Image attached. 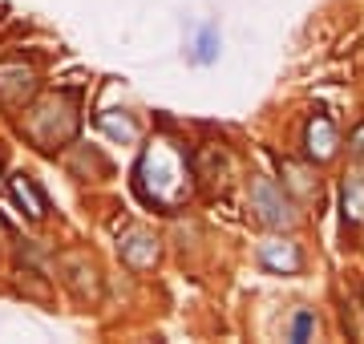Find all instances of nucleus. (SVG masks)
I'll return each instance as SVG.
<instances>
[{
  "label": "nucleus",
  "instance_id": "f257e3e1",
  "mask_svg": "<svg viewBox=\"0 0 364 344\" xmlns=\"http://www.w3.org/2000/svg\"><path fill=\"white\" fill-rule=\"evenodd\" d=\"M134 186H138L142 203H150L158 211H178L195 195V166L178 142L154 138L134 166Z\"/></svg>",
  "mask_w": 364,
  "mask_h": 344
},
{
  "label": "nucleus",
  "instance_id": "f03ea898",
  "mask_svg": "<svg viewBox=\"0 0 364 344\" xmlns=\"http://www.w3.org/2000/svg\"><path fill=\"white\" fill-rule=\"evenodd\" d=\"M21 130L37 150H61L77 138V106L69 93H49L21 118Z\"/></svg>",
  "mask_w": 364,
  "mask_h": 344
},
{
  "label": "nucleus",
  "instance_id": "7ed1b4c3",
  "mask_svg": "<svg viewBox=\"0 0 364 344\" xmlns=\"http://www.w3.org/2000/svg\"><path fill=\"white\" fill-rule=\"evenodd\" d=\"M247 199H251V211H255V219H259L263 227H275V231L287 227V231H291V227L299 223L296 199H291L275 178H267V174H255V178H251Z\"/></svg>",
  "mask_w": 364,
  "mask_h": 344
},
{
  "label": "nucleus",
  "instance_id": "20e7f679",
  "mask_svg": "<svg viewBox=\"0 0 364 344\" xmlns=\"http://www.w3.org/2000/svg\"><path fill=\"white\" fill-rule=\"evenodd\" d=\"M37 93V73L25 61H0V106L25 109Z\"/></svg>",
  "mask_w": 364,
  "mask_h": 344
},
{
  "label": "nucleus",
  "instance_id": "39448f33",
  "mask_svg": "<svg viewBox=\"0 0 364 344\" xmlns=\"http://www.w3.org/2000/svg\"><path fill=\"white\" fill-rule=\"evenodd\" d=\"M304 154L312 162H332L340 154V130L328 114H312L304 126Z\"/></svg>",
  "mask_w": 364,
  "mask_h": 344
},
{
  "label": "nucleus",
  "instance_id": "423d86ee",
  "mask_svg": "<svg viewBox=\"0 0 364 344\" xmlns=\"http://www.w3.org/2000/svg\"><path fill=\"white\" fill-rule=\"evenodd\" d=\"M117 255H122V264L134 267V272H150V267L162 259V247H158V239L142 227H130L126 235L117 239Z\"/></svg>",
  "mask_w": 364,
  "mask_h": 344
},
{
  "label": "nucleus",
  "instance_id": "0eeeda50",
  "mask_svg": "<svg viewBox=\"0 0 364 344\" xmlns=\"http://www.w3.org/2000/svg\"><path fill=\"white\" fill-rule=\"evenodd\" d=\"M259 267H267L275 276H296L304 267V252L291 239H267V243H259Z\"/></svg>",
  "mask_w": 364,
  "mask_h": 344
},
{
  "label": "nucleus",
  "instance_id": "6e6552de",
  "mask_svg": "<svg viewBox=\"0 0 364 344\" xmlns=\"http://www.w3.org/2000/svg\"><path fill=\"white\" fill-rule=\"evenodd\" d=\"M61 267H65V284L77 291V300H97L102 296V279H90L85 284V276H97L93 259H85V255H65Z\"/></svg>",
  "mask_w": 364,
  "mask_h": 344
},
{
  "label": "nucleus",
  "instance_id": "1a4fd4ad",
  "mask_svg": "<svg viewBox=\"0 0 364 344\" xmlns=\"http://www.w3.org/2000/svg\"><path fill=\"white\" fill-rule=\"evenodd\" d=\"M9 190H13L16 207H21L28 219H45L49 203H45V195H41V186H37L33 174H13V178H9Z\"/></svg>",
  "mask_w": 364,
  "mask_h": 344
},
{
  "label": "nucleus",
  "instance_id": "9d476101",
  "mask_svg": "<svg viewBox=\"0 0 364 344\" xmlns=\"http://www.w3.org/2000/svg\"><path fill=\"white\" fill-rule=\"evenodd\" d=\"M223 53V33L215 21H203V25L195 28V41H191V61L195 65H215Z\"/></svg>",
  "mask_w": 364,
  "mask_h": 344
},
{
  "label": "nucleus",
  "instance_id": "9b49d317",
  "mask_svg": "<svg viewBox=\"0 0 364 344\" xmlns=\"http://www.w3.org/2000/svg\"><path fill=\"white\" fill-rule=\"evenodd\" d=\"M340 215L348 227H364V174H352L340 183Z\"/></svg>",
  "mask_w": 364,
  "mask_h": 344
},
{
  "label": "nucleus",
  "instance_id": "f8f14e48",
  "mask_svg": "<svg viewBox=\"0 0 364 344\" xmlns=\"http://www.w3.org/2000/svg\"><path fill=\"white\" fill-rule=\"evenodd\" d=\"M97 126H102L114 142H138V122H134L126 109H105V114H97Z\"/></svg>",
  "mask_w": 364,
  "mask_h": 344
},
{
  "label": "nucleus",
  "instance_id": "ddd939ff",
  "mask_svg": "<svg viewBox=\"0 0 364 344\" xmlns=\"http://www.w3.org/2000/svg\"><path fill=\"white\" fill-rule=\"evenodd\" d=\"M312 332H316V316H312V312H296V316H291V328H287V340L304 344Z\"/></svg>",
  "mask_w": 364,
  "mask_h": 344
},
{
  "label": "nucleus",
  "instance_id": "4468645a",
  "mask_svg": "<svg viewBox=\"0 0 364 344\" xmlns=\"http://www.w3.org/2000/svg\"><path fill=\"white\" fill-rule=\"evenodd\" d=\"M348 154H352V158H356V162L364 166V122H360V126H356V130L348 134Z\"/></svg>",
  "mask_w": 364,
  "mask_h": 344
}]
</instances>
